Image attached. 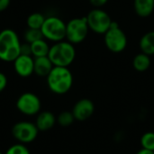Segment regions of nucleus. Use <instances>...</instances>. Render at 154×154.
I'll return each mask as SVG.
<instances>
[{
  "instance_id": "nucleus-10",
  "label": "nucleus",
  "mask_w": 154,
  "mask_h": 154,
  "mask_svg": "<svg viewBox=\"0 0 154 154\" xmlns=\"http://www.w3.org/2000/svg\"><path fill=\"white\" fill-rule=\"evenodd\" d=\"M14 70L22 78L30 77L34 71V59L32 56L20 54L14 61Z\"/></svg>"
},
{
  "instance_id": "nucleus-27",
  "label": "nucleus",
  "mask_w": 154,
  "mask_h": 154,
  "mask_svg": "<svg viewBox=\"0 0 154 154\" xmlns=\"http://www.w3.org/2000/svg\"><path fill=\"white\" fill-rule=\"evenodd\" d=\"M136 154H154V152L150 151V150H146V149H143V148L142 150H140Z\"/></svg>"
},
{
  "instance_id": "nucleus-15",
  "label": "nucleus",
  "mask_w": 154,
  "mask_h": 154,
  "mask_svg": "<svg viewBox=\"0 0 154 154\" xmlns=\"http://www.w3.org/2000/svg\"><path fill=\"white\" fill-rule=\"evenodd\" d=\"M142 52L151 56L154 54V31H150L144 33L139 42Z\"/></svg>"
},
{
  "instance_id": "nucleus-13",
  "label": "nucleus",
  "mask_w": 154,
  "mask_h": 154,
  "mask_svg": "<svg viewBox=\"0 0 154 154\" xmlns=\"http://www.w3.org/2000/svg\"><path fill=\"white\" fill-rule=\"evenodd\" d=\"M53 64L48 56L34 58V71L39 77H47L53 69Z\"/></svg>"
},
{
  "instance_id": "nucleus-26",
  "label": "nucleus",
  "mask_w": 154,
  "mask_h": 154,
  "mask_svg": "<svg viewBox=\"0 0 154 154\" xmlns=\"http://www.w3.org/2000/svg\"><path fill=\"white\" fill-rule=\"evenodd\" d=\"M10 5V0H0V13L7 9Z\"/></svg>"
},
{
  "instance_id": "nucleus-14",
  "label": "nucleus",
  "mask_w": 154,
  "mask_h": 154,
  "mask_svg": "<svg viewBox=\"0 0 154 154\" xmlns=\"http://www.w3.org/2000/svg\"><path fill=\"white\" fill-rule=\"evenodd\" d=\"M134 7L138 16L148 17L154 11V0H134Z\"/></svg>"
},
{
  "instance_id": "nucleus-18",
  "label": "nucleus",
  "mask_w": 154,
  "mask_h": 154,
  "mask_svg": "<svg viewBox=\"0 0 154 154\" xmlns=\"http://www.w3.org/2000/svg\"><path fill=\"white\" fill-rule=\"evenodd\" d=\"M45 21V17L41 13H32L31 14L26 21L28 28L31 29H41L43 23Z\"/></svg>"
},
{
  "instance_id": "nucleus-24",
  "label": "nucleus",
  "mask_w": 154,
  "mask_h": 154,
  "mask_svg": "<svg viewBox=\"0 0 154 154\" xmlns=\"http://www.w3.org/2000/svg\"><path fill=\"white\" fill-rule=\"evenodd\" d=\"M6 86H7V78L4 73L0 72V93L5 90Z\"/></svg>"
},
{
  "instance_id": "nucleus-3",
  "label": "nucleus",
  "mask_w": 154,
  "mask_h": 154,
  "mask_svg": "<svg viewBox=\"0 0 154 154\" xmlns=\"http://www.w3.org/2000/svg\"><path fill=\"white\" fill-rule=\"evenodd\" d=\"M49 59L54 67H69L76 58L74 44L69 42H55L49 51Z\"/></svg>"
},
{
  "instance_id": "nucleus-5",
  "label": "nucleus",
  "mask_w": 154,
  "mask_h": 154,
  "mask_svg": "<svg viewBox=\"0 0 154 154\" xmlns=\"http://www.w3.org/2000/svg\"><path fill=\"white\" fill-rule=\"evenodd\" d=\"M41 31L43 38L54 42H61L66 38V23L57 16L45 18Z\"/></svg>"
},
{
  "instance_id": "nucleus-17",
  "label": "nucleus",
  "mask_w": 154,
  "mask_h": 154,
  "mask_svg": "<svg viewBox=\"0 0 154 154\" xmlns=\"http://www.w3.org/2000/svg\"><path fill=\"white\" fill-rule=\"evenodd\" d=\"M50 48L51 47L49 46V44L43 39L36 41V42L31 43L32 56L34 58L48 56Z\"/></svg>"
},
{
  "instance_id": "nucleus-12",
  "label": "nucleus",
  "mask_w": 154,
  "mask_h": 154,
  "mask_svg": "<svg viewBox=\"0 0 154 154\" xmlns=\"http://www.w3.org/2000/svg\"><path fill=\"white\" fill-rule=\"evenodd\" d=\"M57 118L50 111H41L35 119V125L39 132H46L51 130L56 124Z\"/></svg>"
},
{
  "instance_id": "nucleus-16",
  "label": "nucleus",
  "mask_w": 154,
  "mask_h": 154,
  "mask_svg": "<svg viewBox=\"0 0 154 154\" xmlns=\"http://www.w3.org/2000/svg\"><path fill=\"white\" fill-rule=\"evenodd\" d=\"M151 63L152 61H151L150 56L143 52L136 54L133 60V67L134 68L135 70L139 72L146 71L150 68Z\"/></svg>"
},
{
  "instance_id": "nucleus-2",
  "label": "nucleus",
  "mask_w": 154,
  "mask_h": 154,
  "mask_svg": "<svg viewBox=\"0 0 154 154\" xmlns=\"http://www.w3.org/2000/svg\"><path fill=\"white\" fill-rule=\"evenodd\" d=\"M21 42L17 33L12 29L0 32V60L14 62L21 54Z\"/></svg>"
},
{
  "instance_id": "nucleus-19",
  "label": "nucleus",
  "mask_w": 154,
  "mask_h": 154,
  "mask_svg": "<svg viewBox=\"0 0 154 154\" xmlns=\"http://www.w3.org/2000/svg\"><path fill=\"white\" fill-rule=\"evenodd\" d=\"M74 121H75V117L72 112H69V111L61 112L57 117V123L62 127H68L71 125Z\"/></svg>"
},
{
  "instance_id": "nucleus-8",
  "label": "nucleus",
  "mask_w": 154,
  "mask_h": 154,
  "mask_svg": "<svg viewBox=\"0 0 154 154\" xmlns=\"http://www.w3.org/2000/svg\"><path fill=\"white\" fill-rule=\"evenodd\" d=\"M39 134V130L34 123L21 121L14 124L12 127V135L17 143L27 144L34 142Z\"/></svg>"
},
{
  "instance_id": "nucleus-23",
  "label": "nucleus",
  "mask_w": 154,
  "mask_h": 154,
  "mask_svg": "<svg viewBox=\"0 0 154 154\" xmlns=\"http://www.w3.org/2000/svg\"><path fill=\"white\" fill-rule=\"evenodd\" d=\"M21 54L32 56V50H31V44L30 43L25 42L23 44H21Z\"/></svg>"
},
{
  "instance_id": "nucleus-6",
  "label": "nucleus",
  "mask_w": 154,
  "mask_h": 154,
  "mask_svg": "<svg viewBox=\"0 0 154 154\" xmlns=\"http://www.w3.org/2000/svg\"><path fill=\"white\" fill-rule=\"evenodd\" d=\"M89 27L86 16L73 18L66 23V38L72 44L82 42L88 36Z\"/></svg>"
},
{
  "instance_id": "nucleus-20",
  "label": "nucleus",
  "mask_w": 154,
  "mask_h": 154,
  "mask_svg": "<svg viewBox=\"0 0 154 154\" xmlns=\"http://www.w3.org/2000/svg\"><path fill=\"white\" fill-rule=\"evenodd\" d=\"M24 39H25L26 42L31 44L36 41L43 39V35H42L41 29H31V28H29L24 32Z\"/></svg>"
},
{
  "instance_id": "nucleus-22",
  "label": "nucleus",
  "mask_w": 154,
  "mask_h": 154,
  "mask_svg": "<svg viewBox=\"0 0 154 154\" xmlns=\"http://www.w3.org/2000/svg\"><path fill=\"white\" fill-rule=\"evenodd\" d=\"M5 154H31L29 149L26 147L25 144L17 143L10 146Z\"/></svg>"
},
{
  "instance_id": "nucleus-25",
  "label": "nucleus",
  "mask_w": 154,
  "mask_h": 154,
  "mask_svg": "<svg viewBox=\"0 0 154 154\" xmlns=\"http://www.w3.org/2000/svg\"><path fill=\"white\" fill-rule=\"evenodd\" d=\"M89 2L95 8H100L101 6H104L108 0H89Z\"/></svg>"
},
{
  "instance_id": "nucleus-1",
  "label": "nucleus",
  "mask_w": 154,
  "mask_h": 154,
  "mask_svg": "<svg viewBox=\"0 0 154 154\" xmlns=\"http://www.w3.org/2000/svg\"><path fill=\"white\" fill-rule=\"evenodd\" d=\"M47 78L49 89L57 95L69 92L73 84V76L67 67H53Z\"/></svg>"
},
{
  "instance_id": "nucleus-9",
  "label": "nucleus",
  "mask_w": 154,
  "mask_h": 154,
  "mask_svg": "<svg viewBox=\"0 0 154 154\" xmlns=\"http://www.w3.org/2000/svg\"><path fill=\"white\" fill-rule=\"evenodd\" d=\"M16 108L24 116H33L41 112L42 103L37 95L32 92H25L17 98Z\"/></svg>"
},
{
  "instance_id": "nucleus-11",
  "label": "nucleus",
  "mask_w": 154,
  "mask_h": 154,
  "mask_svg": "<svg viewBox=\"0 0 154 154\" xmlns=\"http://www.w3.org/2000/svg\"><path fill=\"white\" fill-rule=\"evenodd\" d=\"M95 106L94 103L88 98H83L79 100L72 109V114L77 121H86L94 113Z\"/></svg>"
},
{
  "instance_id": "nucleus-4",
  "label": "nucleus",
  "mask_w": 154,
  "mask_h": 154,
  "mask_svg": "<svg viewBox=\"0 0 154 154\" xmlns=\"http://www.w3.org/2000/svg\"><path fill=\"white\" fill-rule=\"evenodd\" d=\"M104 42L111 52L120 53L127 46V36L118 23L113 21L110 28L104 34Z\"/></svg>"
},
{
  "instance_id": "nucleus-28",
  "label": "nucleus",
  "mask_w": 154,
  "mask_h": 154,
  "mask_svg": "<svg viewBox=\"0 0 154 154\" xmlns=\"http://www.w3.org/2000/svg\"><path fill=\"white\" fill-rule=\"evenodd\" d=\"M0 154H3V153H2V152H0Z\"/></svg>"
},
{
  "instance_id": "nucleus-7",
  "label": "nucleus",
  "mask_w": 154,
  "mask_h": 154,
  "mask_svg": "<svg viewBox=\"0 0 154 154\" xmlns=\"http://www.w3.org/2000/svg\"><path fill=\"white\" fill-rule=\"evenodd\" d=\"M86 18L89 30L98 34H105L113 23L111 16L101 8L92 9L88 12Z\"/></svg>"
},
{
  "instance_id": "nucleus-21",
  "label": "nucleus",
  "mask_w": 154,
  "mask_h": 154,
  "mask_svg": "<svg viewBox=\"0 0 154 154\" xmlns=\"http://www.w3.org/2000/svg\"><path fill=\"white\" fill-rule=\"evenodd\" d=\"M141 145L143 149L154 152V133H145L141 138Z\"/></svg>"
}]
</instances>
